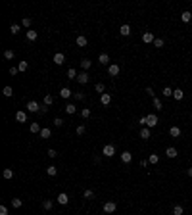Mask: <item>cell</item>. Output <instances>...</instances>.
Returning <instances> with one entry per match:
<instances>
[{
	"instance_id": "cell-1",
	"label": "cell",
	"mask_w": 192,
	"mask_h": 215,
	"mask_svg": "<svg viewBox=\"0 0 192 215\" xmlns=\"http://www.w3.org/2000/svg\"><path fill=\"white\" fill-rule=\"evenodd\" d=\"M117 209V204L113 200H108V202H104V206H102V211H104L106 215H112L113 211Z\"/></svg>"
},
{
	"instance_id": "cell-2",
	"label": "cell",
	"mask_w": 192,
	"mask_h": 215,
	"mask_svg": "<svg viewBox=\"0 0 192 215\" xmlns=\"http://www.w3.org/2000/svg\"><path fill=\"white\" fill-rule=\"evenodd\" d=\"M102 154H104L106 157H113L115 156V146L113 144H106L104 148H102Z\"/></svg>"
},
{
	"instance_id": "cell-3",
	"label": "cell",
	"mask_w": 192,
	"mask_h": 215,
	"mask_svg": "<svg viewBox=\"0 0 192 215\" xmlns=\"http://www.w3.org/2000/svg\"><path fill=\"white\" fill-rule=\"evenodd\" d=\"M27 112L39 113V112H40V104H39V102H35V100H29V102H27Z\"/></svg>"
},
{
	"instance_id": "cell-4",
	"label": "cell",
	"mask_w": 192,
	"mask_h": 215,
	"mask_svg": "<svg viewBox=\"0 0 192 215\" xmlns=\"http://www.w3.org/2000/svg\"><path fill=\"white\" fill-rule=\"evenodd\" d=\"M146 121H148V123H146V127H148V129L156 127V125H158V115H156V113H150V115H146Z\"/></svg>"
},
{
	"instance_id": "cell-5",
	"label": "cell",
	"mask_w": 192,
	"mask_h": 215,
	"mask_svg": "<svg viewBox=\"0 0 192 215\" xmlns=\"http://www.w3.org/2000/svg\"><path fill=\"white\" fill-rule=\"evenodd\" d=\"M142 40H144L146 44H154L156 36H154V33H152V31H144V33H142Z\"/></svg>"
},
{
	"instance_id": "cell-6",
	"label": "cell",
	"mask_w": 192,
	"mask_h": 215,
	"mask_svg": "<svg viewBox=\"0 0 192 215\" xmlns=\"http://www.w3.org/2000/svg\"><path fill=\"white\" fill-rule=\"evenodd\" d=\"M108 73H110V77H117L119 75V66H117V63H110L108 66Z\"/></svg>"
},
{
	"instance_id": "cell-7",
	"label": "cell",
	"mask_w": 192,
	"mask_h": 215,
	"mask_svg": "<svg viewBox=\"0 0 192 215\" xmlns=\"http://www.w3.org/2000/svg\"><path fill=\"white\" fill-rule=\"evenodd\" d=\"M52 60H54V63H56V66H62V63L65 62V56L62 54V52H56V54H54V58H52Z\"/></svg>"
},
{
	"instance_id": "cell-8",
	"label": "cell",
	"mask_w": 192,
	"mask_h": 215,
	"mask_svg": "<svg viewBox=\"0 0 192 215\" xmlns=\"http://www.w3.org/2000/svg\"><path fill=\"white\" fill-rule=\"evenodd\" d=\"M110 102H112V94H110V92H104V94L100 96V104L102 106H108Z\"/></svg>"
},
{
	"instance_id": "cell-9",
	"label": "cell",
	"mask_w": 192,
	"mask_h": 215,
	"mask_svg": "<svg viewBox=\"0 0 192 215\" xmlns=\"http://www.w3.org/2000/svg\"><path fill=\"white\" fill-rule=\"evenodd\" d=\"M75 44H77V46H79V48H85V46H87V44H88V40H87V36H83V35H79V36H77V40H75Z\"/></svg>"
},
{
	"instance_id": "cell-10",
	"label": "cell",
	"mask_w": 192,
	"mask_h": 215,
	"mask_svg": "<svg viewBox=\"0 0 192 215\" xmlns=\"http://www.w3.org/2000/svg\"><path fill=\"white\" fill-rule=\"evenodd\" d=\"M77 81H79L81 85H87L88 83V71H81L79 77H77Z\"/></svg>"
},
{
	"instance_id": "cell-11",
	"label": "cell",
	"mask_w": 192,
	"mask_h": 215,
	"mask_svg": "<svg viewBox=\"0 0 192 215\" xmlns=\"http://www.w3.org/2000/svg\"><path fill=\"white\" fill-rule=\"evenodd\" d=\"M91 66H92V62L88 58H83V60H81V69H83V71H88V69H91Z\"/></svg>"
},
{
	"instance_id": "cell-12",
	"label": "cell",
	"mask_w": 192,
	"mask_h": 215,
	"mask_svg": "<svg viewBox=\"0 0 192 215\" xmlns=\"http://www.w3.org/2000/svg\"><path fill=\"white\" fill-rule=\"evenodd\" d=\"M165 156H167V157H171V160H173V157H177V156H179L177 148H173V146H169V148L165 150Z\"/></svg>"
},
{
	"instance_id": "cell-13",
	"label": "cell",
	"mask_w": 192,
	"mask_h": 215,
	"mask_svg": "<svg viewBox=\"0 0 192 215\" xmlns=\"http://www.w3.org/2000/svg\"><path fill=\"white\" fill-rule=\"evenodd\" d=\"M60 96H62V98H71L73 90H71V88H67V87H64L62 90H60Z\"/></svg>"
},
{
	"instance_id": "cell-14",
	"label": "cell",
	"mask_w": 192,
	"mask_h": 215,
	"mask_svg": "<svg viewBox=\"0 0 192 215\" xmlns=\"http://www.w3.org/2000/svg\"><path fill=\"white\" fill-rule=\"evenodd\" d=\"M67 202H69V196H67V194H65V192L58 194V204H60V206H65V204H67Z\"/></svg>"
},
{
	"instance_id": "cell-15",
	"label": "cell",
	"mask_w": 192,
	"mask_h": 215,
	"mask_svg": "<svg viewBox=\"0 0 192 215\" xmlns=\"http://www.w3.org/2000/svg\"><path fill=\"white\" fill-rule=\"evenodd\" d=\"M98 62H100L102 66H110V56L104 52V54H100V56H98Z\"/></svg>"
},
{
	"instance_id": "cell-16",
	"label": "cell",
	"mask_w": 192,
	"mask_h": 215,
	"mask_svg": "<svg viewBox=\"0 0 192 215\" xmlns=\"http://www.w3.org/2000/svg\"><path fill=\"white\" fill-rule=\"evenodd\" d=\"M119 35L129 36V35H131V25H127V23H125V25H121V27H119Z\"/></svg>"
},
{
	"instance_id": "cell-17",
	"label": "cell",
	"mask_w": 192,
	"mask_h": 215,
	"mask_svg": "<svg viewBox=\"0 0 192 215\" xmlns=\"http://www.w3.org/2000/svg\"><path fill=\"white\" fill-rule=\"evenodd\" d=\"M14 175H15V173H14V169H4V171H2V177H4L6 181L14 179Z\"/></svg>"
},
{
	"instance_id": "cell-18",
	"label": "cell",
	"mask_w": 192,
	"mask_h": 215,
	"mask_svg": "<svg viewBox=\"0 0 192 215\" xmlns=\"http://www.w3.org/2000/svg\"><path fill=\"white\" fill-rule=\"evenodd\" d=\"M131 160H133V154L131 152H123L121 154V161H123V163H131Z\"/></svg>"
},
{
	"instance_id": "cell-19",
	"label": "cell",
	"mask_w": 192,
	"mask_h": 215,
	"mask_svg": "<svg viewBox=\"0 0 192 215\" xmlns=\"http://www.w3.org/2000/svg\"><path fill=\"white\" fill-rule=\"evenodd\" d=\"M39 39V33H37V31H27V40H31V42H35V40Z\"/></svg>"
},
{
	"instance_id": "cell-20",
	"label": "cell",
	"mask_w": 192,
	"mask_h": 215,
	"mask_svg": "<svg viewBox=\"0 0 192 215\" xmlns=\"http://www.w3.org/2000/svg\"><path fill=\"white\" fill-rule=\"evenodd\" d=\"M173 98L175 100H183V98H185V92H183L181 88H175V90H173Z\"/></svg>"
},
{
	"instance_id": "cell-21",
	"label": "cell",
	"mask_w": 192,
	"mask_h": 215,
	"mask_svg": "<svg viewBox=\"0 0 192 215\" xmlns=\"http://www.w3.org/2000/svg\"><path fill=\"white\" fill-rule=\"evenodd\" d=\"M15 119H18L19 123H25V121H27V113L25 112H18V113H15Z\"/></svg>"
},
{
	"instance_id": "cell-22",
	"label": "cell",
	"mask_w": 192,
	"mask_h": 215,
	"mask_svg": "<svg viewBox=\"0 0 192 215\" xmlns=\"http://www.w3.org/2000/svg\"><path fill=\"white\" fill-rule=\"evenodd\" d=\"M52 136V131L48 127H42V131H40V138H50Z\"/></svg>"
},
{
	"instance_id": "cell-23",
	"label": "cell",
	"mask_w": 192,
	"mask_h": 215,
	"mask_svg": "<svg viewBox=\"0 0 192 215\" xmlns=\"http://www.w3.org/2000/svg\"><path fill=\"white\" fill-rule=\"evenodd\" d=\"M169 135L173 136V138H179V136H181V129H179V127H171L169 129Z\"/></svg>"
},
{
	"instance_id": "cell-24",
	"label": "cell",
	"mask_w": 192,
	"mask_h": 215,
	"mask_svg": "<svg viewBox=\"0 0 192 215\" xmlns=\"http://www.w3.org/2000/svg\"><path fill=\"white\" fill-rule=\"evenodd\" d=\"M190 19H192V14H190V12H183V14H181V21L183 23H188Z\"/></svg>"
},
{
	"instance_id": "cell-25",
	"label": "cell",
	"mask_w": 192,
	"mask_h": 215,
	"mask_svg": "<svg viewBox=\"0 0 192 215\" xmlns=\"http://www.w3.org/2000/svg\"><path fill=\"white\" fill-rule=\"evenodd\" d=\"M2 94L6 96V98H12V96H14V90H12V87H4V88H2Z\"/></svg>"
},
{
	"instance_id": "cell-26",
	"label": "cell",
	"mask_w": 192,
	"mask_h": 215,
	"mask_svg": "<svg viewBox=\"0 0 192 215\" xmlns=\"http://www.w3.org/2000/svg\"><path fill=\"white\" fill-rule=\"evenodd\" d=\"M67 77H69V79H77V77H79V73H77L75 67H69V69H67Z\"/></svg>"
},
{
	"instance_id": "cell-27",
	"label": "cell",
	"mask_w": 192,
	"mask_h": 215,
	"mask_svg": "<svg viewBox=\"0 0 192 215\" xmlns=\"http://www.w3.org/2000/svg\"><path fill=\"white\" fill-rule=\"evenodd\" d=\"M64 109H65V113H69V115H73V113L77 112V108L73 106V104H65V108H64Z\"/></svg>"
},
{
	"instance_id": "cell-28",
	"label": "cell",
	"mask_w": 192,
	"mask_h": 215,
	"mask_svg": "<svg viewBox=\"0 0 192 215\" xmlns=\"http://www.w3.org/2000/svg\"><path fill=\"white\" fill-rule=\"evenodd\" d=\"M140 138H142V140H148V138H150V129H148V127H144V129L140 131Z\"/></svg>"
},
{
	"instance_id": "cell-29",
	"label": "cell",
	"mask_w": 192,
	"mask_h": 215,
	"mask_svg": "<svg viewBox=\"0 0 192 215\" xmlns=\"http://www.w3.org/2000/svg\"><path fill=\"white\" fill-rule=\"evenodd\" d=\"M83 196H85V200H92V198H94V190L87 188V190L83 192Z\"/></svg>"
},
{
	"instance_id": "cell-30",
	"label": "cell",
	"mask_w": 192,
	"mask_h": 215,
	"mask_svg": "<svg viewBox=\"0 0 192 215\" xmlns=\"http://www.w3.org/2000/svg\"><path fill=\"white\" fill-rule=\"evenodd\" d=\"M46 173H48L50 177H56V175H58V167H56V165H50V167L46 169Z\"/></svg>"
},
{
	"instance_id": "cell-31",
	"label": "cell",
	"mask_w": 192,
	"mask_h": 215,
	"mask_svg": "<svg viewBox=\"0 0 192 215\" xmlns=\"http://www.w3.org/2000/svg\"><path fill=\"white\" fill-rule=\"evenodd\" d=\"M52 206H54V202H52V200H42V208L46 209V211H50Z\"/></svg>"
},
{
	"instance_id": "cell-32",
	"label": "cell",
	"mask_w": 192,
	"mask_h": 215,
	"mask_svg": "<svg viewBox=\"0 0 192 215\" xmlns=\"http://www.w3.org/2000/svg\"><path fill=\"white\" fill-rule=\"evenodd\" d=\"M185 213V209H183V206H173V215H183Z\"/></svg>"
},
{
	"instance_id": "cell-33",
	"label": "cell",
	"mask_w": 192,
	"mask_h": 215,
	"mask_svg": "<svg viewBox=\"0 0 192 215\" xmlns=\"http://www.w3.org/2000/svg\"><path fill=\"white\" fill-rule=\"evenodd\" d=\"M158 161H160V156L158 154H150V160H148V163H152V165H156Z\"/></svg>"
},
{
	"instance_id": "cell-34",
	"label": "cell",
	"mask_w": 192,
	"mask_h": 215,
	"mask_svg": "<svg viewBox=\"0 0 192 215\" xmlns=\"http://www.w3.org/2000/svg\"><path fill=\"white\" fill-rule=\"evenodd\" d=\"M23 206V202L19 200V198H14V200H12V208H15V209H19Z\"/></svg>"
},
{
	"instance_id": "cell-35",
	"label": "cell",
	"mask_w": 192,
	"mask_h": 215,
	"mask_svg": "<svg viewBox=\"0 0 192 215\" xmlns=\"http://www.w3.org/2000/svg\"><path fill=\"white\" fill-rule=\"evenodd\" d=\"M31 23H33V21H31V17H23V19H21V25H23V27H25V29H27V31H29V27H31Z\"/></svg>"
},
{
	"instance_id": "cell-36",
	"label": "cell",
	"mask_w": 192,
	"mask_h": 215,
	"mask_svg": "<svg viewBox=\"0 0 192 215\" xmlns=\"http://www.w3.org/2000/svg\"><path fill=\"white\" fill-rule=\"evenodd\" d=\"M29 131H31V133H40V131H42V129H40V125H39V123H31Z\"/></svg>"
},
{
	"instance_id": "cell-37",
	"label": "cell",
	"mask_w": 192,
	"mask_h": 215,
	"mask_svg": "<svg viewBox=\"0 0 192 215\" xmlns=\"http://www.w3.org/2000/svg\"><path fill=\"white\" fill-rule=\"evenodd\" d=\"M94 88H96V92H100V96H102V94L106 92V87H104V83H96V87H94Z\"/></svg>"
},
{
	"instance_id": "cell-38",
	"label": "cell",
	"mask_w": 192,
	"mask_h": 215,
	"mask_svg": "<svg viewBox=\"0 0 192 215\" xmlns=\"http://www.w3.org/2000/svg\"><path fill=\"white\" fill-rule=\"evenodd\" d=\"M10 31H12V35H18L19 31H21V25H18V23H14V25L10 27Z\"/></svg>"
},
{
	"instance_id": "cell-39",
	"label": "cell",
	"mask_w": 192,
	"mask_h": 215,
	"mask_svg": "<svg viewBox=\"0 0 192 215\" xmlns=\"http://www.w3.org/2000/svg\"><path fill=\"white\" fill-rule=\"evenodd\" d=\"M4 58H6V60H14L15 58V52L14 50H6V52H4Z\"/></svg>"
},
{
	"instance_id": "cell-40",
	"label": "cell",
	"mask_w": 192,
	"mask_h": 215,
	"mask_svg": "<svg viewBox=\"0 0 192 215\" xmlns=\"http://www.w3.org/2000/svg\"><path fill=\"white\" fill-rule=\"evenodd\" d=\"M154 108L160 112V109H163V104H161V100L160 98H154Z\"/></svg>"
},
{
	"instance_id": "cell-41",
	"label": "cell",
	"mask_w": 192,
	"mask_h": 215,
	"mask_svg": "<svg viewBox=\"0 0 192 215\" xmlns=\"http://www.w3.org/2000/svg\"><path fill=\"white\" fill-rule=\"evenodd\" d=\"M52 102H54L52 94H46V96H44V106H52Z\"/></svg>"
},
{
	"instance_id": "cell-42",
	"label": "cell",
	"mask_w": 192,
	"mask_h": 215,
	"mask_svg": "<svg viewBox=\"0 0 192 215\" xmlns=\"http://www.w3.org/2000/svg\"><path fill=\"white\" fill-rule=\"evenodd\" d=\"M163 96H165V98H167V96H173V88H169V87H163Z\"/></svg>"
},
{
	"instance_id": "cell-43",
	"label": "cell",
	"mask_w": 192,
	"mask_h": 215,
	"mask_svg": "<svg viewBox=\"0 0 192 215\" xmlns=\"http://www.w3.org/2000/svg\"><path fill=\"white\" fill-rule=\"evenodd\" d=\"M27 67H29V63H27V62H19L18 63V69L19 71H27Z\"/></svg>"
},
{
	"instance_id": "cell-44",
	"label": "cell",
	"mask_w": 192,
	"mask_h": 215,
	"mask_svg": "<svg viewBox=\"0 0 192 215\" xmlns=\"http://www.w3.org/2000/svg\"><path fill=\"white\" fill-rule=\"evenodd\" d=\"M163 44H165V42H163V39H156V40H154V48H163Z\"/></svg>"
},
{
	"instance_id": "cell-45",
	"label": "cell",
	"mask_w": 192,
	"mask_h": 215,
	"mask_svg": "<svg viewBox=\"0 0 192 215\" xmlns=\"http://www.w3.org/2000/svg\"><path fill=\"white\" fill-rule=\"evenodd\" d=\"M81 115H83L85 119H87V117H91V108H83V109H81Z\"/></svg>"
},
{
	"instance_id": "cell-46",
	"label": "cell",
	"mask_w": 192,
	"mask_h": 215,
	"mask_svg": "<svg viewBox=\"0 0 192 215\" xmlns=\"http://www.w3.org/2000/svg\"><path fill=\"white\" fill-rule=\"evenodd\" d=\"M85 133H87V127H85V125H79V127H77V135H79V136H83Z\"/></svg>"
},
{
	"instance_id": "cell-47",
	"label": "cell",
	"mask_w": 192,
	"mask_h": 215,
	"mask_svg": "<svg viewBox=\"0 0 192 215\" xmlns=\"http://www.w3.org/2000/svg\"><path fill=\"white\" fill-rule=\"evenodd\" d=\"M52 123H54L56 127H62V125H64V119H62V117H56V119L52 121Z\"/></svg>"
},
{
	"instance_id": "cell-48",
	"label": "cell",
	"mask_w": 192,
	"mask_h": 215,
	"mask_svg": "<svg viewBox=\"0 0 192 215\" xmlns=\"http://www.w3.org/2000/svg\"><path fill=\"white\" fill-rule=\"evenodd\" d=\"M48 157H52V160H54V157H58V152H56L54 148H50V150H48Z\"/></svg>"
},
{
	"instance_id": "cell-49",
	"label": "cell",
	"mask_w": 192,
	"mask_h": 215,
	"mask_svg": "<svg viewBox=\"0 0 192 215\" xmlns=\"http://www.w3.org/2000/svg\"><path fill=\"white\" fill-rule=\"evenodd\" d=\"M73 98H77V100H85V94H83V92H73Z\"/></svg>"
},
{
	"instance_id": "cell-50",
	"label": "cell",
	"mask_w": 192,
	"mask_h": 215,
	"mask_svg": "<svg viewBox=\"0 0 192 215\" xmlns=\"http://www.w3.org/2000/svg\"><path fill=\"white\" fill-rule=\"evenodd\" d=\"M18 73H19L18 67H10V75H12V77H14V75H18Z\"/></svg>"
},
{
	"instance_id": "cell-51",
	"label": "cell",
	"mask_w": 192,
	"mask_h": 215,
	"mask_svg": "<svg viewBox=\"0 0 192 215\" xmlns=\"http://www.w3.org/2000/svg\"><path fill=\"white\" fill-rule=\"evenodd\" d=\"M0 215H8V208L6 206H0Z\"/></svg>"
},
{
	"instance_id": "cell-52",
	"label": "cell",
	"mask_w": 192,
	"mask_h": 215,
	"mask_svg": "<svg viewBox=\"0 0 192 215\" xmlns=\"http://www.w3.org/2000/svg\"><path fill=\"white\" fill-rule=\"evenodd\" d=\"M39 113H40V115H44V113H48V108H46V106H40V112H39Z\"/></svg>"
},
{
	"instance_id": "cell-53",
	"label": "cell",
	"mask_w": 192,
	"mask_h": 215,
	"mask_svg": "<svg viewBox=\"0 0 192 215\" xmlns=\"http://www.w3.org/2000/svg\"><path fill=\"white\" fill-rule=\"evenodd\" d=\"M146 92H148V94L154 98V88H152V87H148V88H146Z\"/></svg>"
},
{
	"instance_id": "cell-54",
	"label": "cell",
	"mask_w": 192,
	"mask_h": 215,
	"mask_svg": "<svg viewBox=\"0 0 192 215\" xmlns=\"http://www.w3.org/2000/svg\"><path fill=\"white\" fill-rule=\"evenodd\" d=\"M186 173H188V177H192V167H188V171H186Z\"/></svg>"
},
{
	"instance_id": "cell-55",
	"label": "cell",
	"mask_w": 192,
	"mask_h": 215,
	"mask_svg": "<svg viewBox=\"0 0 192 215\" xmlns=\"http://www.w3.org/2000/svg\"><path fill=\"white\" fill-rule=\"evenodd\" d=\"M190 119H192V113H190Z\"/></svg>"
}]
</instances>
